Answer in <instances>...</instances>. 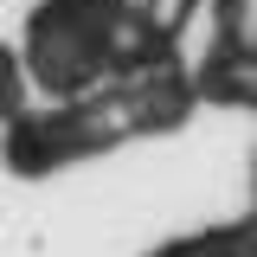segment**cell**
I'll use <instances>...</instances> for the list:
<instances>
[{
    "label": "cell",
    "instance_id": "cell-1",
    "mask_svg": "<svg viewBox=\"0 0 257 257\" xmlns=\"http://www.w3.org/2000/svg\"><path fill=\"white\" fill-rule=\"evenodd\" d=\"M20 109V71H13V52H0V116Z\"/></svg>",
    "mask_w": 257,
    "mask_h": 257
}]
</instances>
